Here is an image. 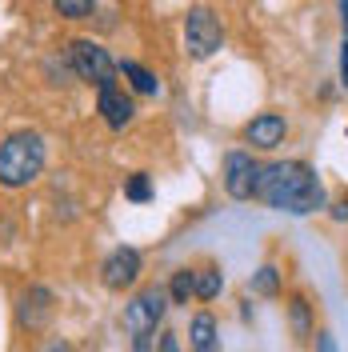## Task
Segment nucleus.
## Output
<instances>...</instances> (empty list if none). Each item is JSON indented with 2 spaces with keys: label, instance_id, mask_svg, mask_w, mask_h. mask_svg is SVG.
<instances>
[{
  "label": "nucleus",
  "instance_id": "obj_1",
  "mask_svg": "<svg viewBox=\"0 0 348 352\" xmlns=\"http://www.w3.org/2000/svg\"><path fill=\"white\" fill-rule=\"evenodd\" d=\"M257 200L268 204L272 212H288V217H312L328 208V192L320 176L305 160H272L261 164L257 176Z\"/></svg>",
  "mask_w": 348,
  "mask_h": 352
},
{
  "label": "nucleus",
  "instance_id": "obj_2",
  "mask_svg": "<svg viewBox=\"0 0 348 352\" xmlns=\"http://www.w3.org/2000/svg\"><path fill=\"white\" fill-rule=\"evenodd\" d=\"M44 160H48V148L41 132H8L0 140V188H28L44 173Z\"/></svg>",
  "mask_w": 348,
  "mask_h": 352
},
{
  "label": "nucleus",
  "instance_id": "obj_3",
  "mask_svg": "<svg viewBox=\"0 0 348 352\" xmlns=\"http://www.w3.org/2000/svg\"><path fill=\"white\" fill-rule=\"evenodd\" d=\"M68 65H72V72H76L80 80L96 85V92H100V88H116V72H120V65L109 56L105 44L88 41V36L68 41Z\"/></svg>",
  "mask_w": 348,
  "mask_h": 352
},
{
  "label": "nucleus",
  "instance_id": "obj_4",
  "mask_svg": "<svg viewBox=\"0 0 348 352\" xmlns=\"http://www.w3.org/2000/svg\"><path fill=\"white\" fill-rule=\"evenodd\" d=\"M220 44H224V24L213 8H204V4H196L188 8V16H184V48H188V56L193 60H208V56H217Z\"/></svg>",
  "mask_w": 348,
  "mask_h": 352
},
{
  "label": "nucleus",
  "instance_id": "obj_5",
  "mask_svg": "<svg viewBox=\"0 0 348 352\" xmlns=\"http://www.w3.org/2000/svg\"><path fill=\"white\" fill-rule=\"evenodd\" d=\"M164 312H168V288L149 285L124 305V329L129 336H156V324L164 320Z\"/></svg>",
  "mask_w": 348,
  "mask_h": 352
},
{
  "label": "nucleus",
  "instance_id": "obj_6",
  "mask_svg": "<svg viewBox=\"0 0 348 352\" xmlns=\"http://www.w3.org/2000/svg\"><path fill=\"white\" fill-rule=\"evenodd\" d=\"M140 268H144L140 252L129 248V244H120V248H112L109 256H105V264H100V285L109 288V292H124V288H132L140 280Z\"/></svg>",
  "mask_w": 348,
  "mask_h": 352
},
{
  "label": "nucleus",
  "instance_id": "obj_7",
  "mask_svg": "<svg viewBox=\"0 0 348 352\" xmlns=\"http://www.w3.org/2000/svg\"><path fill=\"white\" fill-rule=\"evenodd\" d=\"M257 176H261V164L252 160V153L244 148H232L224 156V192L232 200H252L257 197Z\"/></svg>",
  "mask_w": 348,
  "mask_h": 352
},
{
  "label": "nucleus",
  "instance_id": "obj_8",
  "mask_svg": "<svg viewBox=\"0 0 348 352\" xmlns=\"http://www.w3.org/2000/svg\"><path fill=\"white\" fill-rule=\"evenodd\" d=\"M52 312H56V296H52V288H44V285H28L21 292V300H17V320L28 332L48 329Z\"/></svg>",
  "mask_w": 348,
  "mask_h": 352
},
{
  "label": "nucleus",
  "instance_id": "obj_9",
  "mask_svg": "<svg viewBox=\"0 0 348 352\" xmlns=\"http://www.w3.org/2000/svg\"><path fill=\"white\" fill-rule=\"evenodd\" d=\"M284 136H288V120H284L281 112H261V116H252V120L244 124V144L264 148V153L281 148Z\"/></svg>",
  "mask_w": 348,
  "mask_h": 352
},
{
  "label": "nucleus",
  "instance_id": "obj_10",
  "mask_svg": "<svg viewBox=\"0 0 348 352\" xmlns=\"http://www.w3.org/2000/svg\"><path fill=\"white\" fill-rule=\"evenodd\" d=\"M96 112H100V120L112 132H124L132 124V116H136V104H132L129 92H120V88H100L96 92Z\"/></svg>",
  "mask_w": 348,
  "mask_h": 352
},
{
  "label": "nucleus",
  "instance_id": "obj_11",
  "mask_svg": "<svg viewBox=\"0 0 348 352\" xmlns=\"http://www.w3.org/2000/svg\"><path fill=\"white\" fill-rule=\"evenodd\" d=\"M188 349L193 352H220V324L213 312H196L188 320Z\"/></svg>",
  "mask_w": 348,
  "mask_h": 352
},
{
  "label": "nucleus",
  "instance_id": "obj_12",
  "mask_svg": "<svg viewBox=\"0 0 348 352\" xmlns=\"http://www.w3.org/2000/svg\"><path fill=\"white\" fill-rule=\"evenodd\" d=\"M288 324H292V336L296 340H312L316 336V320H312V305L308 296H288Z\"/></svg>",
  "mask_w": 348,
  "mask_h": 352
},
{
  "label": "nucleus",
  "instance_id": "obj_13",
  "mask_svg": "<svg viewBox=\"0 0 348 352\" xmlns=\"http://www.w3.org/2000/svg\"><path fill=\"white\" fill-rule=\"evenodd\" d=\"M120 72L129 76L132 92H140V96H156V92H160V80H156V72H149L144 65H136V60H120Z\"/></svg>",
  "mask_w": 348,
  "mask_h": 352
},
{
  "label": "nucleus",
  "instance_id": "obj_14",
  "mask_svg": "<svg viewBox=\"0 0 348 352\" xmlns=\"http://www.w3.org/2000/svg\"><path fill=\"white\" fill-rule=\"evenodd\" d=\"M220 288H224V272H220L217 264L196 268V300H217Z\"/></svg>",
  "mask_w": 348,
  "mask_h": 352
},
{
  "label": "nucleus",
  "instance_id": "obj_15",
  "mask_svg": "<svg viewBox=\"0 0 348 352\" xmlns=\"http://www.w3.org/2000/svg\"><path fill=\"white\" fill-rule=\"evenodd\" d=\"M196 296V268H176L168 280V300L173 305H188Z\"/></svg>",
  "mask_w": 348,
  "mask_h": 352
},
{
  "label": "nucleus",
  "instance_id": "obj_16",
  "mask_svg": "<svg viewBox=\"0 0 348 352\" xmlns=\"http://www.w3.org/2000/svg\"><path fill=\"white\" fill-rule=\"evenodd\" d=\"M252 292L257 296H281V268L276 264H261L252 272Z\"/></svg>",
  "mask_w": 348,
  "mask_h": 352
},
{
  "label": "nucleus",
  "instance_id": "obj_17",
  "mask_svg": "<svg viewBox=\"0 0 348 352\" xmlns=\"http://www.w3.org/2000/svg\"><path fill=\"white\" fill-rule=\"evenodd\" d=\"M124 200H132V204L153 200V176L149 173H132L129 180H124Z\"/></svg>",
  "mask_w": 348,
  "mask_h": 352
},
{
  "label": "nucleus",
  "instance_id": "obj_18",
  "mask_svg": "<svg viewBox=\"0 0 348 352\" xmlns=\"http://www.w3.org/2000/svg\"><path fill=\"white\" fill-rule=\"evenodd\" d=\"M52 12H56V16H65V21H85V16L96 12V4H92V0H56V4H52Z\"/></svg>",
  "mask_w": 348,
  "mask_h": 352
},
{
  "label": "nucleus",
  "instance_id": "obj_19",
  "mask_svg": "<svg viewBox=\"0 0 348 352\" xmlns=\"http://www.w3.org/2000/svg\"><path fill=\"white\" fill-rule=\"evenodd\" d=\"M340 16H345V41H340V85L348 88V4H340Z\"/></svg>",
  "mask_w": 348,
  "mask_h": 352
},
{
  "label": "nucleus",
  "instance_id": "obj_20",
  "mask_svg": "<svg viewBox=\"0 0 348 352\" xmlns=\"http://www.w3.org/2000/svg\"><path fill=\"white\" fill-rule=\"evenodd\" d=\"M156 352H180V340H176V332H160V340H156Z\"/></svg>",
  "mask_w": 348,
  "mask_h": 352
},
{
  "label": "nucleus",
  "instance_id": "obj_21",
  "mask_svg": "<svg viewBox=\"0 0 348 352\" xmlns=\"http://www.w3.org/2000/svg\"><path fill=\"white\" fill-rule=\"evenodd\" d=\"M316 352H336V340H332V332H316Z\"/></svg>",
  "mask_w": 348,
  "mask_h": 352
},
{
  "label": "nucleus",
  "instance_id": "obj_22",
  "mask_svg": "<svg viewBox=\"0 0 348 352\" xmlns=\"http://www.w3.org/2000/svg\"><path fill=\"white\" fill-rule=\"evenodd\" d=\"M332 217H336V220H348V200H345V204H332Z\"/></svg>",
  "mask_w": 348,
  "mask_h": 352
}]
</instances>
